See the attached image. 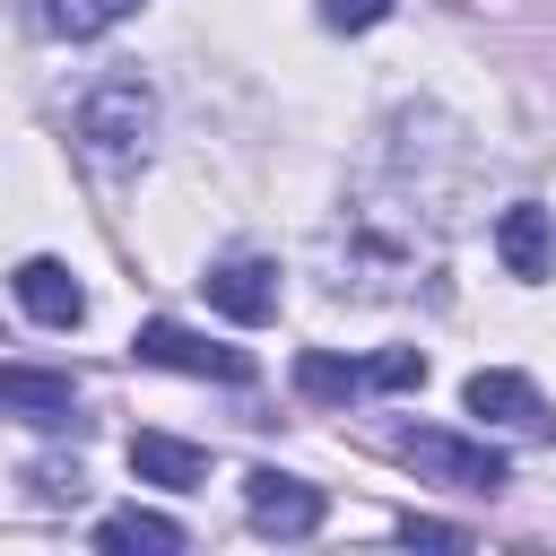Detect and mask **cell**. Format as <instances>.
<instances>
[{
	"instance_id": "4",
	"label": "cell",
	"mask_w": 556,
	"mask_h": 556,
	"mask_svg": "<svg viewBox=\"0 0 556 556\" xmlns=\"http://www.w3.org/2000/svg\"><path fill=\"white\" fill-rule=\"evenodd\" d=\"M130 356H139V365H165V374H208V382H252V356H243V348H217V339H200V330H182V321H139V339H130Z\"/></svg>"
},
{
	"instance_id": "8",
	"label": "cell",
	"mask_w": 556,
	"mask_h": 556,
	"mask_svg": "<svg viewBox=\"0 0 556 556\" xmlns=\"http://www.w3.org/2000/svg\"><path fill=\"white\" fill-rule=\"evenodd\" d=\"M0 417L70 426V417H78V382H70V374H35V365H0Z\"/></svg>"
},
{
	"instance_id": "5",
	"label": "cell",
	"mask_w": 556,
	"mask_h": 556,
	"mask_svg": "<svg viewBox=\"0 0 556 556\" xmlns=\"http://www.w3.org/2000/svg\"><path fill=\"white\" fill-rule=\"evenodd\" d=\"M243 504H252V530H261V539H313L321 513H330L321 486H304V478H287V469H252Z\"/></svg>"
},
{
	"instance_id": "11",
	"label": "cell",
	"mask_w": 556,
	"mask_h": 556,
	"mask_svg": "<svg viewBox=\"0 0 556 556\" xmlns=\"http://www.w3.org/2000/svg\"><path fill=\"white\" fill-rule=\"evenodd\" d=\"M139 0H26V17L43 26V35H61V43H87V35H113L122 17H130Z\"/></svg>"
},
{
	"instance_id": "9",
	"label": "cell",
	"mask_w": 556,
	"mask_h": 556,
	"mask_svg": "<svg viewBox=\"0 0 556 556\" xmlns=\"http://www.w3.org/2000/svg\"><path fill=\"white\" fill-rule=\"evenodd\" d=\"M495 252H504L513 278H547V269H556V217H547L539 200H513V208L495 217Z\"/></svg>"
},
{
	"instance_id": "3",
	"label": "cell",
	"mask_w": 556,
	"mask_h": 556,
	"mask_svg": "<svg viewBox=\"0 0 556 556\" xmlns=\"http://www.w3.org/2000/svg\"><path fill=\"white\" fill-rule=\"evenodd\" d=\"M400 460L426 469V478H443V486H469V495H495L513 478L495 443H469V434H443V426H408L400 434Z\"/></svg>"
},
{
	"instance_id": "2",
	"label": "cell",
	"mask_w": 556,
	"mask_h": 556,
	"mask_svg": "<svg viewBox=\"0 0 556 556\" xmlns=\"http://www.w3.org/2000/svg\"><path fill=\"white\" fill-rule=\"evenodd\" d=\"M408 382H426V356H417V348H382V356L304 348V356H295V391H304V400H356V391H408Z\"/></svg>"
},
{
	"instance_id": "13",
	"label": "cell",
	"mask_w": 556,
	"mask_h": 556,
	"mask_svg": "<svg viewBox=\"0 0 556 556\" xmlns=\"http://www.w3.org/2000/svg\"><path fill=\"white\" fill-rule=\"evenodd\" d=\"M96 547H156V556H174L182 547V521H165V513H104L96 521Z\"/></svg>"
},
{
	"instance_id": "12",
	"label": "cell",
	"mask_w": 556,
	"mask_h": 556,
	"mask_svg": "<svg viewBox=\"0 0 556 556\" xmlns=\"http://www.w3.org/2000/svg\"><path fill=\"white\" fill-rule=\"evenodd\" d=\"M130 469L148 486H200L208 478V452L200 443H174V434H130Z\"/></svg>"
},
{
	"instance_id": "14",
	"label": "cell",
	"mask_w": 556,
	"mask_h": 556,
	"mask_svg": "<svg viewBox=\"0 0 556 556\" xmlns=\"http://www.w3.org/2000/svg\"><path fill=\"white\" fill-rule=\"evenodd\" d=\"M321 17H330L339 35H365V26H382V17H391V0H321Z\"/></svg>"
},
{
	"instance_id": "1",
	"label": "cell",
	"mask_w": 556,
	"mask_h": 556,
	"mask_svg": "<svg viewBox=\"0 0 556 556\" xmlns=\"http://www.w3.org/2000/svg\"><path fill=\"white\" fill-rule=\"evenodd\" d=\"M148 139H156V87H148V78L113 70V78H96V87L78 96V148H87L96 165H139Z\"/></svg>"
},
{
	"instance_id": "15",
	"label": "cell",
	"mask_w": 556,
	"mask_h": 556,
	"mask_svg": "<svg viewBox=\"0 0 556 556\" xmlns=\"http://www.w3.org/2000/svg\"><path fill=\"white\" fill-rule=\"evenodd\" d=\"M400 539H408V547H469V530H452V521H417V513L400 521Z\"/></svg>"
},
{
	"instance_id": "6",
	"label": "cell",
	"mask_w": 556,
	"mask_h": 556,
	"mask_svg": "<svg viewBox=\"0 0 556 556\" xmlns=\"http://www.w3.org/2000/svg\"><path fill=\"white\" fill-rule=\"evenodd\" d=\"M200 287H208V304H217L226 321H243V330L278 313V269H269L261 252H226V261H217Z\"/></svg>"
},
{
	"instance_id": "10",
	"label": "cell",
	"mask_w": 556,
	"mask_h": 556,
	"mask_svg": "<svg viewBox=\"0 0 556 556\" xmlns=\"http://www.w3.org/2000/svg\"><path fill=\"white\" fill-rule=\"evenodd\" d=\"M17 304H26L43 330H70V321H87V287H78L61 261H26V269H17Z\"/></svg>"
},
{
	"instance_id": "7",
	"label": "cell",
	"mask_w": 556,
	"mask_h": 556,
	"mask_svg": "<svg viewBox=\"0 0 556 556\" xmlns=\"http://www.w3.org/2000/svg\"><path fill=\"white\" fill-rule=\"evenodd\" d=\"M460 400H469V417H495V426H521V434H539V426H547L539 382H530V374H504V365L469 374V382H460Z\"/></svg>"
}]
</instances>
